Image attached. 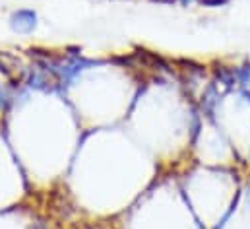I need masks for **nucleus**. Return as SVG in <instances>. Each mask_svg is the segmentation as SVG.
Wrapping results in <instances>:
<instances>
[{
	"instance_id": "nucleus-1",
	"label": "nucleus",
	"mask_w": 250,
	"mask_h": 229,
	"mask_svg": "<svg viewBox=\"0 0 250 229\" xmlns=\"http://www.w3.org/2000/svg\"><path fill=\"white\" fill-rule=\"evenodd\" d=\"M8 23H10V29H12L14 33L29 35V33H33V31L37 29V25H39V16H37V12L31 10V8H20V10L12 12Z\"/></svg>"
},
{
	"instance_id": "nucleus-2",
	"label": "nucleus",
	"mask_w": 250,
	"mask_h": 229,
	"mask_svg": "<svg viewBox=\"0 0 250 229\" xmlns=\"http://www.w3.org/2000/svg\"><path fill=\"white\" fill-rule=\"evenodd\" d=\"M211 80L223 90V92H237V76H235V66L227 64H215L211 68Z\"/></svg>"
},
{
	"instance_id": "nucleus-3",
	"label": "nucleus",
	"mask_w": 250,
	"mask_h": 229,
	"mask_svg": "<svg viewBox=\"0 0 250 229\" xmlns=\"http://www.w3.org/2000/svg\"><path fill=\"white\" fill-rule=\"evenodd\" d=\"M235 76H237V92L250 88V60L241 64H235Z\"/></svg>"
},
{
	"instance_id": "nucleus-4",
	"label": "nucleus",
	"mask_w": 250,
	"mask_h": 229,
	"mask_svg": "<svg viewBox=\"0 0 250 229\" xmlns=\"http://www.w3.org/2000/svg\"><path fill=\"white\" fill-rule=\"evenodd\" d=\"M8 101H10V97H8V93L4 92V88L0 86V109H2V111H6V107H8Z\"/></svg>"
},
{
	"instance_id": "nucleus-5",
	"label": "nucleus",
	"mask_w": 250,
	"mask_h": 229,
	"mask_svg": "<svg viewBox=\"0 0 250 229\" xmlns=\"http://www.w3.org/2000/svg\"><path fill=\"white\" fill-rule=\"evenodd\" d=\"M239 97H241L247 105H250V88L249 90H241V92H239Z\"/></svg>"
},
{
	"instance_id": "nucleus-6",
	"label": "nucleus",
	"mask_w": 250,
	"mask_h": 229,
	"mask_svg": "<svg viewBox=\"0 0 250 229\" xmlns=\"http://www.w3.org/2000/svg\"><path fill=\"white\" fill-rule=\"evenodd\" d=\"M183 6H188V4H194V2H200V0H179Z\"/></svg>"
}]
</instances>
